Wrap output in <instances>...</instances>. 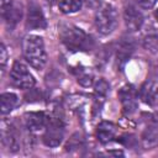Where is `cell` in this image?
Returning <instances> with one entry per match:
<instances>
[{
  "mask_svg": "<svg viewBox=\"0 0 158 158\" xmlns=\"http://www.w3.org/2000/svg\"><path fill=\"white\" fill-rule=\"evenodd\" d=\"M22 51L26 62L35 69L42 70L47 63V53L43 38L37 35H27L22 42Z\"/></svg>",
  "mask_w": 158,
  "mask_h": 158,
  "instance_id": "obj_1",
  "label": "cell"
},
{
  "mask_svg": "<svg viewBox=\"0 0 158 158\" xmlns=\"http://www.w3.org/2000/svg\"><path fill=\"white\" fill-rule=\"evenodd\" d=\"M60 41L72 52L89 51L93 46L90 36L84 30L73 25H67L60 30Z\"/></svg>",
  "mask_w": 158,
  "mask_h": 158,
  "instance_id": "obj_2",
  "label": "cell"
},
{
  "mask_svg": "<svg viewBox=\"0 0 158 158\" xmlns=\"http://www.w3.org/2000/svg\"><path fill=\"white\" fill-rule=\"evenodd\" d=\"M118 15L111 4H102L95 14V26L101 35H110L117 26Z\"/></svg>",
  "mask_w": 158,
  "mask_h": 158,
  "instance_id": "obj_3",
  "label": "cell"
},
{
  "mask_svg": "<svg viewBox=\"0 0 158 158\" xmlns=\"http://www.w3.org/2000/svg\"><path fill=\"white\" fill-rule=\"evenodd\" d=\"M10 80L19 89H31L36 83L33 75L30 73L27 67L19 60H16L11 67Z\"/></svg>",
  "mask_w": 158,
  "mask_h": 158,
  "instance_id": "obj_4",
  "label": "cell"
},
{
  "mask_svg": "<svg viewBox=\"0 0 158 158\" xmlns=\"http://www.w3.org/2000/svg\"><path fill=\"white\" fill-rule=\"evenodd\" d=\"M64 138V126L59 118H49L43 133V143L47 147H58Z\"/></svg>",
  "mask_w": 158,
  "mask_h": 158,
  "instance_id": "obj_5",
  "label": "cell"
},
{
  "mask_svg": "<svg viewBox=\"0 0 158 158\" xmlns=\"http://www.w3.org/2000/svg\"><path fill=\"white\" fill-rule=\"evenodd\" d=\"M26 25L31 30H43L47 26L46 17L41 10V7L36 2H30L27 7V17Z\"/></svg>",
  "mask_w": 158,
  "mask_h": 158,
  "instance_id": "obj_6",
  "label": "cell"
},
{
  "mask_svg": "<svg viewBox=\"0 0 158 158\" xmlns=\"http://www.w3.org/2000/svg\"><path fill=\"white\" fill-rule=\"evenodd\" d=\"M118 99L122 106V110L126 115H131L136 111L137 109V95L136 90L131 85L122 86L118 90Z\"/></svg>",
  "mask_w": 158,
  "mask_h": 158,
  "instance_id": "obj_7",
  "label": "cell"
},
{
  "mask_svg": "<svg viewBox=\"0 0 158 158\" xmlns=\"http://www.w3.org/2000/svg\"><path fill=\"white\" fill-rule=\"evenodd\" d=\"M1 16L10 28H12L22 16L21 6L15 4L12 0H1Z\"/></svg>",
  "mask_w": 158,
  "mask_h": 158,
  "instance_id": "obj_8",
  "label": "cell"
},
{
  "mask_svg": "<svg viewBox=\"0 0 158 158\" xmlns=\"http://www.w3.org/2000/svg\"><path fill=\"white\" fill-rule=\"evenodd\" d=\"M123 20H125V25H126L127 30L131 31V32H136V31L141 30V27L143 25V15H142V12L135 5H131V4L125 6Z\"/></svg>",
  "mask_w": 158,
  "mask_h": 158,
  "instance_id": "obj_9",
  "label": "cell"
},
{
  "mask_svg": "<svg viewBox=\"0 0 158 158\" xmlns=\"http://www.w3.org/2000/svg\"><path fill=\"white\" fill-rule=\"evenodd\" d=\"M48 122L49 118L43 111H32L25 114V125L32 132H37L46 128Z\"/></svg>",
  "mask_w": 158,
  "mask_h": 158,
  "instance_id": "obj_10",
  "label": "cell"
},
{
  "mask_svg": "<svg viewBox=\"0 0 158 158\" xmlns=\"http://www.w3.org/2000/svg\"><path fill=\"white\" fill-rule=\"evenodd\" d=\"M1 141H2V144L10 152H16L20 149V142L14 127L10 125V122L7 123L5 120L1 123Z\"/></svg>",
  "mask_w": 158,
  "mask_h": 158,
  "instance_id": "obj_11",
  "label": "cell"
},
{
  "mask_svg": "<svg viewBox=\"0 0 158 158\" xmlns=\"http://www.w3.org/2000/svg\"><path fill=\"white\" fill-rule=\"evenodd\" d=\"M139 98L144 104L149 106L157 105L158 104V83L153 80L146 81L139 89Z\"/></svg>",
  "mask_w": 158,
  "mask_h": 158,
  "instance_id": "obj_12",
  "label": "cell"
},
{
  "mask_svg": "<svg viewBox=\"0 0 158 158\" xmlns=\"http://www.w3.org/2000/svg\"><path fill=\"white\" fill-rule=\"evenodd\" d=\"M117 133V126L110 121H102L98 125L96 128V137L101 143H107L115 138Z\"/></svg>",
  "mask_w": 158,
  "mask_h": 158,
  "instance_id": "obj_13",
  "label": "cell"
},
{
  "mask_svg": "<svg viewBox=\"0 0 158 158\" xmlns=\"http://www.w3.org/2000/svg\"><path fill=\"white\" fill-rule=\"evenodd\" d=\"M17 104V96L14 93H4L0 98V105H1V114L6 115L10 114L14 107Z\"/></svg>",
  "mask_w": 158,
  "mask_h": 158,
  "instance_id": "obj_14",
  "label": "cell"
},
{
  "mask_svg": "<svg viewBox=\"0 0 158 158\" xmlns=\"http://www.w3.org/2000/svg\"><path fill=\"white\" fill-rule=\"evenodd\" d=\"M142 143L146 148L154 147L158 143V128L156 126H148L142 133Z\"/></svg>",
  "mask_w": 158,
  "mask_h": 158,
  "instance_id": "obj_15",
  "label": "cell"
},
{
  "mask_svg": "<svg viewBox=\"0 0 158 158\" xmlns=\"http://www.w3.org/2000/svg\"><path fill=\"white\" fill-rule=\"evenodd\" d=\"M83 0H58V7L63 14H73L80 10Z\"/></svg>",
  "mask_w": 158,
  "mask_h": 158,
  "instance_id": "obj_16",
  "label": "cell"
},
{
  "mask_svg": "<svg viewBox=\"0 0 158 158\" xmlns=\"http://www.w3.org/2000/svg\"><path fill=\"white\" fill-rule=\"evenodd\" d=\"M107 91H109V84L105 81V80H102V79H100L96 84H95V94H96V99H104L105 96H106V94H107Z\"/></svg>",
  "mask_w": 158,
  "mask_h": 158,
  "instance_id": "obj_17",
  "label": "cell"
},
{
  "mask_svg": "<svg viewBox=\"0 0 158 158\" xmlns=\"http://www.w3.org/2000/svg\"><path fill=\"white\" fill-rule=\"evenodd\" d=\"M132 52V46L130 42H122L120 48H118V57L125 60L127 59V57H130V53Z\"/></svg>",
  "mask_w": 158,
  "mask_h": 158,
  "instance_id": "obj_18",
  "label": "cell"
},
{
  "mask_svg": "<svg viewBox=\"0 0 158 158\" xmlns=\"http://www.w3.org/2000/svg\"><path fill=\"white\" fill-rule=\"evenodd\" d=\"M81 142H83L81 137H80L78 133H75V135H73V136L69 138V142H68V144L65 146V148H67V151L77 149V148H79V147L81 146Z\"/></svg>",
  "mask_w": 158,
  "mask_h": 158,
  "instance_id": "obj_19",
  "label": "cell"
},
{
  "mask_svg": "<svg viewBox=\"0 0 158 158\" xmlns=\"http://www.w3.org/2000/svg\"><path fill=\"white\" fill-rule=\"evenodd\" d=\"M78 83L81 84L83 86H89L93 84V75L88 72H81L78 75Z\"/></svg>",
  "mask_w": 158,
  "mask_h": 158,
  "instance_id": "obj_20",
  "label": "cell"
},
{
  "mask_svg": "<svg viewBox=\"0 0 158 158\" xmlns=\"http://www.w3.org/2000/svg\"><path fill=\"white\" fill-rule=\"evenodd\" d=\"M6 63H7V51H6L5 44L1 43V46H0V64H1V72L5 70Z\"/></svg>",
  "mask_w": 158,
  "mask_h": 158,
  "instance_id": "obj_21",
  "label": "cell"
},
{
  "mask_svg": "<svg viewBox=\"0 0 158 158\" xmlns=\"http://www.w3.org/2000/svg\"><path fill=\"white\" fill-rule=\"evenodd\" d=\"M144 47L147 49H158V37H147L144 41Z\"/></svg>",
  "mask_w": 158,
  "mask_h": 158,
  "instance_id": "obj_22",
  "label": "cell"
},
{
  "mask_svg": "<svg viewBox=\"0 0 158 158\" xmlns=\"http://www.w3.org/2000/svg\"><path fill=\"white\" fill-rule=\"evenodd\" d=\"M136 1L142 9H146V10L152 9L157 2V0H136Z\"/></svg>",
  "mask_w": 158,
  "mask_h": 158,
  "instance_id": "obj_23",
  "label": "cell"
},
{
  "mask_svg": "<svg viewBox=\"0 0 158 158\" xmlns=\"http://www.w3.org/2000/svg\"><path fill=\"white\" fill-rule=\"evenodd\" d=\"M83 2H85V4H86L88 6H90V7H95V6L99 5L100 0H83Z\"/></svg>",
  "mask_w": 158,
  "mask_h": 158,
  "instance_id": "obj_24",
  "label": "cell"
},
{
  "mask_svg": "<svg viewBox=\"0 0 158 158\" xmlns=\"http://www.w3.org/2000/svg\"><path fill=\"white\" fill-rule=\"evenodd\" d=\"M156 19H157V21H158V9L156 10Z\"/></svg>",
  "mask_w": 158,
  "mask_h": 158,
  "instance_id": "obj_25",
  "label": "cell"
}]
</instances>
